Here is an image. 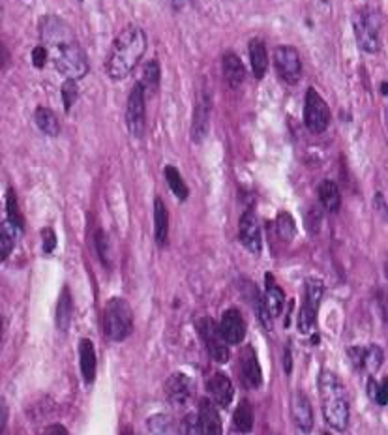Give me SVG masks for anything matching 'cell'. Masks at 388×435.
Here are the masks:
<instances>
[{"label": "cell", "instance_id": "obj_1", "mask_svg": "<svg viewBox=\"0 0 388 435\" xmlns=\"http://www.w3.org/2000/svg\"><path fill=\"white\" fill-rule=\"evenodd\" d=\"M148 48L147 32L141 26L128 25L124 26L118 36L113 40V45L107 55L105 72L113 81H122L137 68Z\"/></svg>", "mask_w": 388, "mask_h": 435}, {"label": "cell", "instance_id": "obj_2", "mask_svg": "<svg viewBox=\"0 0 388 435\" xmlns=\"http://www.w3.org/2000/svg\"><path fill=\"white\" fill-rule=\"evenodd\" d=\"M323 419L332 430L345 431L349 426V398L338 375L323 368L317 378Z\"/></svg>", "mask_w": 388, "mask_h": 435}, {"label": "cell", "instance_id": "obj_3", "mask_svg": "<svg viewBox=\"0 0 388 435\" xmlns=\"http://www.w3.org/2000/svg\"><path fill=\"white\" fill-rule=\"evenodd\" d=\"M101 326L107 340L116 343L128 340L133 331V314H131L130 302L122 297H113L107 300L101 315Z\"/></svg>", "mask_w": 388, "mask_h": 435}, {"label": "cell", "instance_id": "obj_4", "mask_svg": "<svg viewBox=\"0 0 388 435\" xmlns=\"http://www.w3.org/2000/svg\"><path fill=\"white\" fill-rule=\"evenodd\" d=\"M51 57L55 68L62 75H66V79L77 81L89 74V60H87V55L77 43V40L52 48Z\"/></svg>", "mask_w": 388, "mask_h": 435}, {"label": "cell", "instance_id": "obj_5", "mask_svg": "<svg viewBox=\"0 0 388 435\" xmlns=\"http://www.w3.org/2000/svg\"><path fill=\"white\" fill-rule=\"evenodd\" d=\"M325 294V283L319 278H308L304 283V299L299 312V331L302 334H310L317 323L319 306Z\"/></svg>", "mask_w": 388, "mask_h": 435}, {"label": "cell", "instance_id": "obj_6", "mask_svg": "<svg viewBox=\"0 0 388 435\" xmlns=\"http://www.w3.org/2000/svg\"><path fill=\"white\" fill-rule=\"evenodd\" d=\"M353 31L357 38L358 48L364 53L375 55L381 49V38H379V21L375 13L370 10H360L353 17Z\"/></svg>", "mask_w": 388, "mask_h": 435}, {"label": "cell", "instance_id": "obj_7", "mask_svg": "<svg viewBox=\"0 0 388 435\" xmlns=\"http://www.w3.org/2000/svg\"><path fill=\"white\" fill-rule=\"evenodd\" d=\"M147 90L139 81L131 87L126 101V126L130 136L141 139L147 130V105H145Z\"/></svg>", "mask_w": 388, "mask_h": 435}, {"label": "cell", "instance_id": "obj_8", "mask_svg": "<svg viewBox=\"0 0 388 435\" xmlns=\"http://www.w3.org/2000/svg\"><path fill=\"white\" fill-rule=\"evenodd\" d=\"M197 331H199L201 338H203V343H205L206 351L212 357V360L220 362V364H226L231 357L229 353V343L223 338L220 331V323H216L212 317H201L197 321Z\"/></svg>", "mask_w": 388, "mask_h": 435}, {"label": "cell", "instance_id": "obj_9", "mask_svg": "<svg viewBox=\"0 0 388 435\" xmlns=\"http://www.w3.org/2000/svg\"><path fill=\"white\" fill-rule=\"evenodd\" d=\"M304 124L311 133H323L331 126V107L315 89L306 90Z\"/></svg>", "mask_w": 388, "mask_h": 435}, {"label": "cell", "instance_id": "obj_10", "mask_svg": "<svg viewBox=\"0 0 388 435\" xmlns=\"http://www.w3.org/2000/svg\"><path fill=\"white\" fill-rule=\"evenodd\" d=\"M274 66L279 79L287 84H296L302 77V58L291 45H278L274 49Z\"/></svg>", "mask_w": 388, "mask_h": 435}, {"label": "cell", "instance_id": "obj_11", "mask_svg": "<svg viewBox=\"0 0 388 435\" xmlns=\"http://www.w3.org/2000/svg\"><path fill=\"white\" fill-rule=\"evenodd\" d=\"M40 36H42V42L51 49L75 40L72 26L64 21V19L55 16H45L42 21H40Z\"/></svg>", "mask_w": 388, "mask_h": 435}, {"label": "cell", "instance_id": "obj_12", "mask_svg": "<svg viewBox=\"0 0 388 435\" xmlns=\"http://www.w3.org/2000/svg\"><path fill=\"white\" fill-rule=\"evenodd\" d=\"M238 375H240V383L248 390H255L262 385L261 364H259L257 353L253 346L242 347L240 355H238Z\"/></svg>", "mask_w": 388, "mask_h": 435}, {"label": "cell", "instance_id": "obj_13", "mask_svg": "<svg viewBox=\"0 0 388 435\" xmlns=\"http://www.w3.org/2000/svg\"><path fill=\"white\" fill-rule=\"evenodd\" d=\"M238 241L248 252L253 255H259L262 250V236L261 227H259L257 214L252 209H248L244 214L240 216L238 221Z\"/></svg>", "mask_w": 388, "mask_h": 435}, {"label": "cell", "instance_id": "obj_14", "mask_svg": "<svg viewBox=\"0 0 388 435\" xmlns=\"http://www.w3.org/2000/svg\"><path fill=\"white\" fill-rule=\"evenodd\" d=\"M210 113H212V100L206 90H201L195 100L194 119H192V139L194 143L201 145L209 136L210 128Z\"/></svg>", "mask_w": 388, "mask_h": 435}, {"label": "cell", "instance_id": "obj_15", "mask_svg": "<svg viewBox=\"0 0 388 435\" xmlns=\"http://www.w3.org/2000/svg\"><path fill=\"white\" fill-rule=\"evenodd\" d=\"M163 390H165L169 404L174 405V407H182L194 396V379L188 378L186 373L177 372L173 375H169Z\"/></svg>", "mask_w": 388, "mask_h": 435}, {"label": "cell", "instance_id": "obj_16", "mask_svg": "<svg viewBox=\"0 0 388 435\" xmlns=\"http://www.w3.org/2000/svg\"><path fill=\"white\" fill-rule=\"evenodd\" d=\"M206 390H209V398L214 402L218 407L226 409L229 407L235 398V387H233V381L227 378L226 373L214 372L206 381Z\"/></svg>", "mask_w": 388, "mask_h": 435}, {"label": "cell", "instance_id": "obj_17", "mask_svg": "<svg viewBox=\"0 0 388 435\" xmlns=\"http://www.w3.org/2000/svg\"><path fill=\"white\" fill-rule=\"evenodd\" d=\"M220 331L229 346H238L246 338V321L236 308L226 309V314L221 315Z\"/></svg>", "mask_w": 388, "mask_h": 435}, {"label": "cell", "instance_id": "obj_18", "mask_svg": "<svg viewBox=\"0 0 388 435\" xmlns=\"http://www.w3.org/2000/svg\"><path fill=\"white\" fill-rule=\"evenodd\" d=\"M291 417L294 426L302 434H310L314 430V409H311L310 398L302 390H296L291 396Z\"/></svg>", "mask_w": 388, "mask_h": 435}, {"label": "cell", "instance_id": "obj_19", "mask_svg": "<svg viewBox=\"0 0 388 435\" xmlns=\"http://www.w3.org/2000/svg\"><path fill=\"white\" fill-rule=\"evenodd\" d=\"M197 417H199L201 434L203 435H221L223 426H221V417L218 405L210 398H203L197 407Z\"/></svg>", "mask_w": 388, "mask_h": 435}, {"label": "cell", "instance_id": "obj_20", "mask_svg": "<svg viewBox=\"0 0 388 435\" xmlns=\"http://www.w3.org/2000/svg\"><path fill=\"white\" fill-rule=\"evenodd\" d=\"M349 357H351L353 364L358 368H364L367 373H375L383 364V349L379 346H370V347H353L349 349Z\"/></svg>", "mask_w": 388, "mask_h": 435}, {"label": "cell", "instance_id": "obj_21", "mask_svg": "<svg viewBox=\"0 0 388 435\" xmlns=\"http://www.w3.org/2000/svg\"><path fill=\"white\" fill-rule=\"evenodd\" d=\"M79 368H81V375H83L84 383H94L98 358H96L94 343L89 338H81V341H79Z\"/></svg>", "mask_w": 388, "mask_h": 435}, {"label": "cell", "instance_id": "obj_22", "mask_svg": "<svg viewBox=\"0 0 388 435\" xmlns=\"http://www.w3.org/2000/svg\"><path fill=\"white\" fill-rule=\"evenodd\" d=\"M221 68H223V77H226L227 84L231 89H238L242 83H244V77H246V68L242 64L240 57L235 55V53H226L223 58H221Z\"/></svg>", "mask_w": 388, "mask_h": 435}, {"label": "cell", "instance_id": "obj_23", "mask_svg": "<svg viewBox=\"0 0 388 435\" xmlns=\"http://www.w3.org/2000/svg\"><path fill=\"white\" fill-rule=\"evenodd\" d=\"M248 55H250V64H252V72L255 79L261 81L267 75L268 70V53L267 45L261 38H252L248 43Z\"/></svg>", "mask_w": 388, "mask_h": 435}, {"label": "cell", "instance_id": "obj_24", "mask_svg": "<svg viewBox=\"0 0 388 435\" xmlns=\"http://www.w3.org/2000/svg\"><path fill=\"white\" fill-rule=\"evenodd\" d=\"M154 238L160 248L167 246L169 241V210L162 197L154 199Z\"/></svg>", "mask_w": 388, "mask_h": 435}, {"label": "cell", "instance_id": "obj_25", "mask_svg": "<svg viewBox=\"0 0 388 435\" xmlns=\"http://www.w3.org/2000/svg\"><path fill=\"white\" fill-rule=\"evenodd\" d=\"M317 197L323 209L331 214H336L341 209V192L334 180H323L317 188Z\"/></svg>", "mask_w": 388, "mask_h": 435}, {"label": "cell", "instance_id": "obj_26", "mask_svg": "<svg viewBox=\"0 0 388 435\" xmlns=\"http://www.w3.org/2000/svg\"><path fill=\"white\" fill-rule=\"evenodd\" d=\"M72 317H74V300L70 294V289L64 287L57 302V314H55V321H57V329L60 332H66L72 325Z\"/></svg>", "mask_w": 388, "mask_h": 435}, {"label": "cell", "instance_id": "obj_27", "mask_svg": "<svg viewBox=\"0 0 388 435\" xmlns=\"http://www.w3.org/2000/svg\"><path fill=\"white\" fill-rule=\"evenodd\" d=\"M255 424V414H253V407L248 400H240V404L236 405L235 413H233V430L238 434H250Z\"/></svg>", "mask_w": 388, "mask_h": 435}, {"label": "cell", "instance_id": "obj_28", "mask_svg": "<svg viewBox=\"0 0 388 435\" xmlns=\"http://www.w3.org/2000/svg\"><path fill=\"white\" fill-rule=\"evenodd\" d=\"M265 287H267L265 297H267L268 306L272 309V315L274 317H279V315L284 314V302H285L284 289L276 283V280H274V276L270 272L265 274Z\"/></svg>", "mask_w": 388, "mask_h": 435}, {"label": "cell", "instance_id": "obj_29", "mask_svg": "<svg viewBox=\"0 0 388 435\" xmlns=\"http://www.w3.org/2000/svg\"><path fill=\"white\" fill-rule=\"evenodd\" d=\"M34 121H36V126L49 137H57L60 133V124H58V119L55 115V111H51L49 107H38L36 113H34Z\"/></svg>", "mask_w": 388, "mask_h": 435}, {"label": "cell", "instance_id": "obj_30", "mask_svg": "<svg viewBox=\"0 0 388 435\" xmlns=\"http://www.w3.org/2000/svg\"><path fill=\"white\" fill-rule=\"evenodd\" d=\"M163 173H165L167 186H169V189L173 192L174 197H177L179 201L188 199V195H189L188 184H186V180L182 179V175H180L179 169L174 167V165H165Z\"/></svg>", "mask_w": 388, "mask_h": 435}, {"label": "cell", "instance_id": "obj_31", "mask_svg": "<svg viewBox=\"0 0 388 435\" xmlns=\"http://www.w3.org/2000/svg\"><path fill=\"white\" fill-rule=\"evenodd\" d=\"M17 233H21V231L17 229L10 220H2V226H0V255H2V261H8L11 250L16 246Z\"/></svg>", "mask_w": 388, "mask_h": 435}, {"label": "cell", "instance_id": "obj_32", "mask_svg": "<svg viewBox=\"0 0 388 435\" xmlns=\"http://www.w3.org/2000/svg\"><path fill=\"white\" fill-rule=\"evenodd\" d=\"M253 304H255V312H257V317L259 321H261L262 329H267V331H272V309H270V306H268V300L265 294H261L255 289V299H253Z\"/></svg>", "mask_w": 388, "mask_h": 435}, {"label": "cell", "instance_id": "obj_33", "mask_svg": "<svg viewBox=\"0 0 388 435\" xmlns=\"http://www.w3.org/2000/svg\"><path fill=\"white\" fill-rule=\"evenodd\" d=\"M160 77H162V72H160V64L157 60H148L145 70H143V77L139 83L145 87V90H150V92H156L157 84H160Z\"/></svg>", "mask_w": 388, "mask_h": 435}, {"label": "cell", "instance_id": "obj_34", "mask_svg": "<svg viewBox=\"0 0 388 435\" xmlns=\"http://www.w3.org/2000/svg\"><path fill=\"white\" fill-rule=\"evenodd\" d=\"M276 231H278V236L284 242H291L296 235V224H294L293 216L289 212H279L278 218H276Z\"/></svg>", "mask_w": 388, "mask_h": 435}, {"label": "cell", "instance_id": "obj_35", "mask_svg": "<svg viewBox=\"0 0 388 435\" xmlns=\"http://www.w3.org/2000/svg\"><path fill=\"white\" fill-rule=\"evenodd\" d=\"M6 210H8V220L13 224L19 231L25 229V218H23V212L17 205V195L13 189H8V195H6Z\"/></svg>", "mask_w": 388, "mask_h": 435}, {"label": "cell", "instance_id": "obj_36", "mask_svg": "<svg viewBox=\"0 0 388 435\" xmlns=\"http://www.w3.org/2000/svg\"><path fill=\"white\" fill-rule=\"evenodd\" d=\"M96 250H98V255H100V261L104 263L105 267H113V250H111V241L105 231H98L96 233Z\"/></svg>", "mask_w": 388, "mask_h": 435}, {"label": "cell", "instance_id": "obj_37", "mask_svg": "<svg viewBox=\"0 0 388 435\" xmlns=\"http://www.w3.org/2000/svg\"><path fill=\"white\" fill-rule=\"evenodd\" d=\"M79 98V89H77V81L75 79H66L62 84V101H64V109L70 111L74 107V104L77 101Z\"/></svg>", "mask_w": 388, "mask_h": 435}, {"label": "cell", "instance_id": "obj_38", "mask_svg": "<svg viewBox=\"0 0 388 435\" xmlns=\"http://www.w3.org/2000/svg\"><path fill=\"white\" fill-rule=\"evenodd\" d=\"M148 426H150L153 434H169L173 428V422H171V419H167V414H156L154 419L148 420Z\"/></svg>", "mask_w": 388, "mask_h": 435}, {"label": "cell", "instance_id": "obj_39", "mask_svg": "<svg viewBox=\"0 0 388 435\" xmlns=\"http://www.w3.org/2000/svg\"><path fill=\"white\" fill-rule=\"evenodd\" d=\"M180 431L182 434H201V424H199V417L197 414H186L180 424Z\"/></svg>", "mask_w": 388, "mask_h": 435}, {"label": "cell", "instance_id": "obj_40", "mask_svg": "<svg viewBox=\"0 0 388 435\" xmlns=\"http://www.w3.org/2000/svg\"><path fill=\"white\" fill-rule=\"evenodd\" d=\"M42 246L45 253H52L57 250V235H55V231L51 227L42 229Z\"/></svg>", "mask_w": 388, "mask_h": 435}, {"label": "cell", "instance_id": "obj_41", "mask_svg": "<svg viewBox=\"0 0 388 435\" xmlns=\"http://www.w3.org/2000/svg\"><path fill=\"white\" fill-rule=\"evenodd\" d=\"M48 60H49L48 45H38V48H34V51H32V64H34L36 68H43V66L48 64Z\"/></svg>", "mask_w": 388, "mask_h": 435}, {"label": "cell", "instance_id": "obj_42", "mask_svg": "<svg viewBox=\"0 0 388 435\" xmlns=\"http://www.w3.org/2000/svg\"><path fill=\"white\" fill-rule=\"evenodd\" d=\"M375 300H377L379 314H381L383 321L388 325V294L384 293V291H377V297H375Z\"/></svg>", "mask_w": 388, "mask_h": 435}, {"label": "cell", "instance_id": "obj_43", "mask_svg": "<svg viewBox=\"0 0 388 435\" xmlns=\"http://www.w3.org/2000/svg\"><path fill=\"white\" fill-rule=\"evenodd\" d=\"M375 402L379 405H387L388 404V378H384L381 381V385H377V390H375Z\"/></svg>", "mask_w": 388, "mask_h": 435}, {"label": "cell", "instance_id": "obj_44", "mask_svg": "<svg viewBox=\"0 0 388 435\" xmlns=\"http://www.w3.org/2000/svg\"><path fill=\"white\" fill-rule=\"evenodd\" d=\"M284 370H285V373H287V375H291V372H293V355H291V346L285 347Z\"/></svg>", "mask_w": 388, "mask_h": 435}, {"label": "cell", "instance_id": "obj_45", "mask_svg": "<svg viewBox=\"0 0 388 435\" xmlns=\"http://www.w3.org/2000/svg\"><path fill=\"white\" fill-rule=\"evenodd\" d=\"M43 434H45V435H52V434L68 435V430H66V428H64V426H60V424H52V426H48V428L43 430Z\"/></svg>", "mask_w": 388, "mask_h": 435}, {"label": "cell", "instance_id": "obj_46", "mask_svg": "<svg viewBox=\"0 0 388 435\" xmlns=\"http://www.w3.org/2000/svg\"><path fill=\"white\" fill-rule=\"evenodd\" d=\"M0 411H2V424H0V431H4L6 430V422H8V407H6L4 402L0 404Z\"/></svg>", "mask_w": 388, "mask_h": 435}, {"label": "cell", "instance_id": "obj_47", "mask_svg": "<svg viewBox=\"0 0 388 435\" xmlns=\"http://www.w3.org/2000/svg\"><path fill=\"white\" fill-rule=\"evenodd\" d=\"M381 92H383L384 96H388V83H383V84H381Z\"/></svg>", "mask_w": 388, "mask_h": 435}, {"label": "cell", "instance_id": "obj_48", "mask_svg": "<svg viewBox=\"0 0 388 435\" xmlns=\"http://www.w3.org/2000/svg\"><path fill=\"white\" fill-rule=\"evenodd\" d=\"M169 2H171V4H173V6H182L184 2H186V0H169Z\"/></svg>", "mask_w": 388, "mask_h": 435}, {"label": "cell", "instance_id": "obj_49", "mask_svg": "<svg viewBox=\"0 0 388 435\" xmlns=\"http://www.w3.org/2000/svg\"><path fill=\"white\" fill-rule=\"evenodd\" d=\"M387 122H388V109H387Z\"/></svg>", "mask_w": 388, "mask_h": 435}]
</instances>
